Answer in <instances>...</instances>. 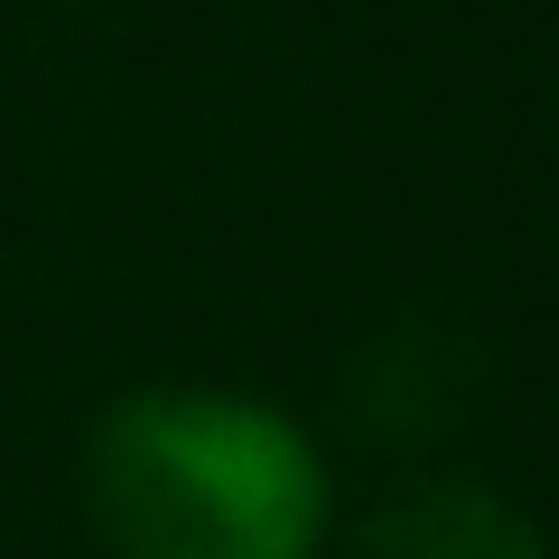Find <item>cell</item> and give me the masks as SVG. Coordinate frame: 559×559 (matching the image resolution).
<instances>
[{"label":"cell","instance_id":"6da1fadb","mask_svg":"<svg viewBox=\"0 0 559 559\" xmlns=\"http://www.w3.org/2000/svg\"><path fill=\"white\" fill-rule=\"evenodd\" d=\"M84 522L112 559H326L336 476L271 401L150 382L84 429Z\"/></svg>","mask_w":559,"mask_h":559},{"label":"cell","instance_id":"7a4b0ae2","mask_svg":"<svg viewBox=\"0 0 559 559\" xmlns=\"http://www.w3.org/2000/svg\"><path fill=\"white\" fill-rule=\"evenodd\" d=\"M364 559H550L532 532V513L522 503H503L495 485H419V495H401L392 513L364 532Z\"/></svg>","mask_w":559,"mask_h":559}]
</instances>
